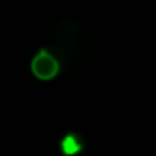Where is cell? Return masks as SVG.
<instances>
[{
  "label": "cell",
  "mask_w": 156,
  "mask_h": 156,
  "mask_svg": "<svg viewBox=\"0 0 156 156\" xmlns=\"http://www.w3.org/2000/svg\"><path fill=\"white\" fill-rule=\"evenodd\" d=\"M30 70L35 77L41 80H50L61 71V59L49 49H41L30 61Z\"/></svg>",
  "instance_id": "obj_1"
},
{
  "label": "cell",
  "mask_w": 156,
  "mask_h": 156,
  "mask_svg": "<svg viewBox=\"0 0 156 156\" xmlns=\"http://www.w3.org/2000/svg\"><path fill=\"white\" fill-rule=\"evenodd\" d=\"M83 149V141L77 133H67L61 140V152L65 156H74Z\"/></svg>",
  "instance_id": "obj_2"
}]
</instances>
